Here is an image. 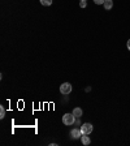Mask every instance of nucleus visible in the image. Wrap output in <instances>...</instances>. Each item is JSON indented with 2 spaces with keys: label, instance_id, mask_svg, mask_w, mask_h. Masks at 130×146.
Returning <instances> with one entry per match:
<instances>
[{
  "label": "nucleus",
  "instance_id": "f257e3e1",
  "mask_svg": "<svg viewBox=\"0 0 130 146\" xmlns=\"http://www.w3.org/2000/svg\"><path fill=\"white\" fill-rule=\"evenodd\" d=\"M76 116L73 115V112L72 113H65V115L63 116V123L65 125H73L74 124V121H76Z\"/></svg>",
  "mask_w": 130,
  "mask_h": 146
},
{
  "label": "nucleus",
  "instance_id": "f03ea898",
  "mask_svg": "<svg viewBox=\"0 0 130 146\" xmlns=\"http://www.w3.org/2000/svg\"><path fill=\"white\" fill-rule=\"evenodd\" d=\"M72 90H73V88H72V85H70L69 82H64V84H61V86H60V93L61 94L68 95V94L72 93Z\"/></svg>",
  "mask_w": 130,
  "mask_h": 146
},
{
  "label": "nucleus",
  "instance_id": "7ed1b4c3",
  "mask_svg": "<svg viewBox=\"0 0 130 146\" xmlns=\"http://www.w3.org/2000/svg\"><path fill=\"white\" fill-rule=\"evenodd\" d=\"M92 129H94V127H92V124H90V123H85V124L81 125L82 134H90L91 132H92Z\"/></svg>",
  "mask_w": 130,
  "mask_h": 146
},
{
  "label": "nucleus",
  "instance_id": "20e7f679",
  "mask_svg": "<svg viewBox=\"0 0 130 146\" xmlns=\"http://www.w3.org/2000/svg\"><path fill=\"white\" fill-rule=\"evenodd\" d=\"M70 136H72V138H74V140H77V138H81V137H82L81 129H77V128L72 129V132H70Z\"/></svg>",
  "mask_w": 130,
  "mask_h": 146
},
{
  "label": "nucleus",
  "instance_id": "39448f33",
  "mask_svg": "<svg viewBox=\"0 0 130 146\" xmlns=\"http://www.w3.org/2000/svg\"><path fill=\"white\" fill-rule=\"evenodd\" d=\"M82 113H83V112H82V110H81V108H79V107H76V108L73 110V115L76 116V117H77V119L82 117Z\"/></svg>",
  "mask_w": 130,
  "mask_h": 146
},
{
  "label": "nucleus",
  "instance_id": "423d86ee",
  "mask_svg": "<svg viewBox=\"0 0 130 146\" xmlns=\"http://www.w3.org/2000/svg\"><path fill=\"white\" fill-rule=\"evenodd\" d=\"M103 5H104V8H106V11H109V9H112V7H113V1L112 0H106Z\"/></svg>",
  "mask_w": 130,
  "mask_h": 146
},
{
  "label": "nucleus",
  "instance_id": "0eeeda50",
  "mask_svg": "<svg viewBox=\"0 0 130 146\" xmlns=\"http://www.w3.org/2000/svg\"><path fill=\"white\" fill-rule=\"evenodd\" d=\"M81 141H82V143H83V145H90V142H91L87 134H82V137H81Z\"/></svg>",
  "mask_w": 130,
  "mask_h": 146
},
{
  "label": "nucleus",
  "instance_id": "6e6552de",
  "mask_svg": "<svg viewBox=\"0 0 130 146\" xmlns=\"http://www.w3.org/2000/svg\"><path fill=\"white\" fill-rule=\"evenodd\" d=\"M40 4L44 5V7H48V5L52 4V0H40Z\"/></svg>",
  "mask_w": 130,
  "mask_h": 146
},
{
  "label": "nucleus",
  "instance_id": "1a4fd4ad",
  "mask_svg": "<svg viewBox=\"0 0 130 146\" xmlns=\"http://www.w3.org/2000/svg\"><path fill=\"white\" fill-rule=\"evenodd\" d=\"M5 116V108L3 106H0V119H3Z\"/></svg>",
  "mask_w": 130,
  "mask_h": 146
},
{
  "label": "nucleus",
  "instance_id": "9d476101",
  "mask_svg": "<svg viewBox=\"0 0 130 146\" xmlns=\"http://www.w3.org/2000/svg\"><path fill=\"white\" fill-rule=\"evenodd\" d=\"M86 5H87L86 0H79V7H81V8H86Z\"/></svg>",
  "mask_w": 130,
  "mask_h": 146
},
{
  "label": "nucleus",
  "instance_id": "9b49d317",
  "mask_svg": "<svg viewBox=\"0 0 130 146\" xmlns=\"http://www.w3.org/2000/svg\"><path fill=\"white\" fill-rule=\"evenodd\" d=\"M104 1H106V0H94V3L98 4V5H100V4H104Z\"/></svg>",
  "mask_w": 130,
  "mask_h": 146
},
{
  "label": "nucleus",
  "instance_id": "f8f14e48",
  "mask_svg": "<svg viewBox=\"0 0 130 146\" xmlns=\"http://www.w3.org/2000/svg\"><path fill=\"white\" fill-rule=\"evenodd\" d=\"M127 50H129V51H130V39L127 40Z\"/></svg>",
  "mask_w": 130,
  "mask_h": 146
}]
</instances>
